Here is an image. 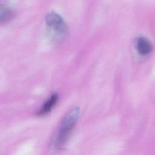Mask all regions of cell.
Segmentation results:
<instances>
[{
  "label": "cell",
  "mask_w": 155,
  "mask_h": 155,
  "mask_svg": "<svg viewBox=\"0 0 155 155\" xmlns=\"http://www.w3.org/2000/svg\"><path fill=\"white\" fill-rule=\"evenodd\" d=\"M136 47L137 51L142 55H147L149 54L153 48L150 41L143 37H140L136 39Z\"/></svg>",
  "instance_id": "obj_3"
},
{
  "label": "cell",
  "mask_w": 155,
  "mask_h": 155,
  "mask_svg": "<svg viewBox=\"0 0 155 155\" xmlns=\"http://www.w3.org/2000/svg\"><path fill=\"white\" fill-rule=\"evenodd\" d=\"M45 22L56 40H61L67 34V25L62 18L55 13H50L45 17Z\"/></svg>",
  "instance_id": "obj_2"
},
{
  "label": "cell",
  "mask_w": 155,
  "mask_h": 155,
  "mask_svg": "<svg viewBox=\"0 0 155 155\" xmlns=\"http://www.w3.org/2000/svg\"><path fill=\"white\" fill-rule=\"evenodd\" d=\"M79 116V108L75 107L71 110L63 119L54 142L56 148L59 149L65 145L78 120Z\"/></svg>",
  "instance_id": "obj_1"
},
{
  "label": "cell",
  "mask_w": 155,
  "mask_h": 155,
  "mask_svg": "<svg viewBox=\"0 0 155 155\" xmlns=\"http://www.w3.org/2000/svg\"><path fill=\"white\" fill-rule=\"evenodd\" d=\"M58 98L59 96L57 93L52 94L49 97V99L42 105L41 108L37 111L36 115L43 116L49 113L56 104L58 101Z\"/></svg>",
  "instance_id": "obj_4"
},
{
  "label": "cell",
  "mask_w": 155,
  "mask_h": 155,
  "mask_svg": "<svg viewBox=\"0 0 155 155\" xmlns=\"http://www.w3.org/2000/svg\"><path fill=\"white\" fill-rule=\"evenodd\" d=\"M13 16V10L8 6L0 4V24L8 22L12 19Z\"/></svg>",
  "instance_id": "obj_5"
}]
</instances>
